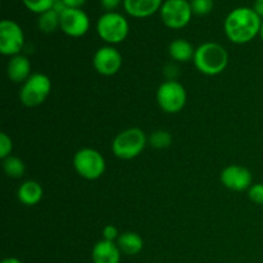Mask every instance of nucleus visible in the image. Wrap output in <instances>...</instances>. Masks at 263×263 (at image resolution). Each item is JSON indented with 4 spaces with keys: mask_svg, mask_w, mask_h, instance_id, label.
I'll use <instances>...</instances> for the list:
<instances>
[{
    "mask_svg": "<svg viewBox=\"0 0 263 263\" xmlns=\"http://www.w3.org/2000/svg\"><path fill=\"white\" fill-rule=\"evenodd\" d=\"M123 63L122 54L113 45H105L98 49L92 58L95 71L102 76H113L118 73Z\"/></svg>",
    "mask_w": 263,
    "mask_h": 263,
    "instance_id": "nucleus-10",
    "label": "nucleus"
},
{
    "mask_svg": "<svg viewBox=\"0 0 263 263\" xmlns=\"http://www.w3.org/2000/svg\"><path fill=\"white\" fill-rule=\"evenodd\" d=\"M253 9L259 17L263 18V0H256L253 5Z\"/></svg>",
    "mask_w": 263,
    "mask_h": 263,
    "instance_id": "nucleus-30",
    "label": "nucleus"
},
{
    "mask_svg": "<svg viewBox=\"0 0 263 263\" xmlns=\"http://www.w3.org/2000/svg\"><path fill=\"white\" fill-rule=\"evenodd\" d=\"M51 91V81L46 74L32 73L22 84L20 99L23 105L28 108L43 104Z\"/></svg>",
    "mask_w": 263,
    "mask_h": 263,
    "instance_id": "nucleus-7",
    "label": "nucleus"
},
{
    "mask_svg": "<svg viewBox=\"0 0 263 263\" xmlns=\"http://www.w3.org/2000/svg\"><path fill=\"white\" fill-rule=\"evenodd\" d=\"M31 62L23 54H18L10 58L7 64V76L15 84H23L31 76Z\"/></svg>",
    "mask_w": 263,
    "mask_h": 263,
    "instance_id": "nucleus-15",
    "label": "nucleus"
},
{
    "mask_svg": "<svg viewBox=\"0 0 263 263\" xmlns=\"http://www.w3.org/2000/svg\"><path fill=\"white\" fill-rule=\"evenodd\" d=\"M61 30L69 37H81L90 30V18L86 12L67 8L61 14Z\"/></svg>",
    "mask_w": 263,
    "mask_h": 263,
    "instance_id": "nucleus-11",
    "label": "nucleus"
},
{
    "mask_svg": "<svg viewBox=\"0 0 263 263\" xmlns=\"http://www.w3.org/2000/svg\"><path fill=\"white\" fill-rule=\"evenodd\" d=\"M98 36L108 45H117L126 40L130 25L125 15L118 12H105L97 22Z\"/></svg>",
    "mask_w": 263,
    "mask_h": 263,
    "instance_id": "nucleus-4",
    "label": "nucleus"
},
{
    "mask_svg": "<svg viewBox=\"0 0 263 263\" xmlns=\"http://www.w3.org/2000/svg\"><path fill=\"white\" fill-rule=\"evenodd\" d=\"M194 66L205 76H217L222 73L229 64V53L221 44L208 41L195 49Z\"/></svg>",
    "mask_w": 263,
    "mask_h": 263,
    "instance_id": "nucleus-2",
    "label": "nucleus"
},
{
    "mask_svg": "<svg viewBox=\"0 0 263 263\" xmlns=\"http://www.w3.org/2000/svg\"><path fill=\"white\" fill-rule=\"evenodd\" d=\"M148 144L154 149H167L172 144V135L166 130H157L149 135Z\"/></svg>",
    "mask_w": 263,
    "mask_h": 263,
    "instance_id": "nucleus-21",
    "label": "nucleus"
},
{
    "mask_svg": "<svg viewBox=\"0 0 263 263\" xmlns=\"http://www.w3.org/2000/svg\"><path fill=\"white\" fill-rule=\"evenodd\" d=\"M259 36H261V39L263 40V21H262V26H261V31H259Z\"/></svg>",
    "mask_w": 263,
    "mask_h": 263,
    "instance_id": "nucleus-32",
    "label": "nucleus"
},
{
    "mask_svg": "<svg viewBox=\"0 0 263 263\" xmlns=\"http://www.w3.org/2000/svg\"><path fill=\"white\" fill-rule=\"evenodd\" d=\"M163 73L164 76L167 77V80L174 81V80H176L177 76H179V67H177L175 63L167 64L163 69Z\"/></svg>",
    "mask_w": 263,
    "mask_h": 263,
    "instance_id": "nucleus-27",
    "label": "nucleus"
},
{
    "mask_svg": "<svg viewBox=\"0 0 263 263\" xmlns=\"http://www.w3.org/2000/svg\"><path fill=\"white\" fill-rule=\"evenodd\" d=\"M37 27L44 33L54 32L55 30L61 28V14L53 9L43 13L37 18Z\"/></svg>",
    "mask_w": 263,
    "mask_h": 263,
    "instance_id": "nucleus-19",
    "label": "nucleus"
},
{
    "mask_svg": "<svg viewBox=\"0 0 263 263\" xmlns=\"http://www.w3.org/2000/svg\"><path fill=\"white\" fill-rule=\"evenodd\" d=\"M3 168L5 175L12 179H21L26 172V166L20 157L9 156L8 158L3 159Z\"/></svg>",
    "mask_w": 263,
    "mask_h": 263,
    "instance_id": "nucleus-20",
    "label": "nucleus"
},
{
    "mask_svg": "<svg viewBox=\"0 0 263 263\" xmlns=\"http://www.w3.org/2000/svg\"><path fill=\"white\" fill-rule=\"evenodd\" d=\"M117 246L123 254L135 256L143 251L144 240L138 233L126 231V233L121 234L120 238L117 239Z\"/></svg>",
    "mask_w": 263,
    "mask_h": 263,
    "instance_id": "nucleus-18",
    "label": "nucleus"
},
{
    "mask_svg": "<svg viewBox=\"0 0 263 263\" xmlns=\"http://www.w3.org/2000/svg\"><path fill=\"white\" fill-rule=\"evenodd\" d=\"M262 18L253 8L239 7L231 10L223 22V31L229 40L236 45L251 43L259 35Z\"/></svg>",
    "mask_w": 263,
    "mask_h": 263,
    "instance_id": "nucleus-1",
    "label": "nucleus"
},
{
    "mask_svg": "<svg viewBox=\"0 0 263 263\" xmlns=\"http://www.w3.org/2000/svg\"><path fill=\"white\" fill-rule=\"evenodd\" d=\"M87 0H63L67 8H76V9H82Z\"/></svg>",
    "mask_w": 263,
    "mask_h": 263,
    "instance_id": "nucleus-29",
    "label": "nucleus"
},
{
    "mask_svg": "<svg viewBox=\"0 0 263 263\" xmlns=\"http://www.w3.org/2000/svg\"><path fill=\"white\" fill-rule=\"evenodd\" d=\"M25 46V33L22 27L12 20L0 22V53L5 57L21 54Z\"/></svg>",
    "mask_w": 263,
    "mask_h": 263,
    "instance_id": "nucleus-9",
    "label": "nucleus"
},
{
    "mask_svg": "<svg viewBox=\"0 0 263 263\" xmlns=\"http://www.w3.org/2000/svg\"><path fill=\"white\" fill-rule=\"evenodd\" d=\"M159 14L164 26L171 30L186 27L194 15L189 0H164Z\"/></svg>",
    "mask_w": 263,
    "mask_h": 263,
    "instance_id": "nucleus-8",
    "label": "nucleus"
},
{
    "mask_svg": "<svg viewBox=\"0 0 263 263\" xmlns=\"http://www.w3.org/2000/svg\"><path fill=\"white\" fill-rule=\"evenodd\" d=\"M148 145L145 133L139 127H130L121 131L112 141V152L117 158L130 161L136 158Z\"/></svg>",
    "mask_w": 263,
    "mask_h": 263,
    "instance_id": "nucleus-3",
    "label": "nucleus"
},
{
    "mask_svg": "<svg viewBox=\"0 0 263 263\" xmlns=\"http://www.w3.org/2000/svg\"><path fill=\"white\" fill-rule=\"evenodd\" d=\"M13 151V141L9 135L5 133L0 134V158L5 159L12 156Z\"/></svg>",
    "mask_w": 263,
    "mask_h": 263,
    "instance_id": "nucleus-24",
    "label": "nucleus"
},
{
    "mask_svg": "<svg viewBox=\"0 0 263 263\" xmlns=\"http://www.w3.org/2000/svg\"><path fill=\"white\" fill-rule=\"evenodd\" d=\"M105 159L100 152L92 148H82L73 157V167L85 180H98L105 172Z\"/></svg>",
    "mask_w": 263,
    "mask_h": 263,
    "instance_id": "nucleus-6",
    "label": "nucleus"
},
{
    "mask_svg": "<svg viewBox=\"0 0 263 263\" xmlns=\"http://www.w3.org/2000/svg\"><path fill=\"white\" fill-rule=\"evenodd\" d=\"M248 197L254 204L263 205V184H252V186L248 189Z\"/></svg>",
    "mask_w": 263,
    "mask_h": 263,
    "instance_id": "nucleus-25",
    "label": "nucleus"
},
{
    "mask_svg": "<svg viewBox=\"0 0 263 263\" xmlns=\"http://www.w3.org/2000/svg\"><path fill=\"white\" fill-rule=\"evenodd\" d=\"M55 0H22L23 5L27 8L30 12L36 13V14H43L53 8Z\"/></svg>",
    "mask_w": 263,
    "mask_h": 263,
    "instance_id": "nucleus-22",
    "label": "nucleus"
},
{
    "mask_svg": "<svg viewBox=\"0 0 263 263\" xmlns=\"http://www.w3.org/2000/svg\"><path fill=\"white\" fill-rule=\"evenodd\" d=\"M168 54L176 63H186L194 59L195 49L190 41L185 39H176L170 44Z\"/></svg>",
    "mask_w": 263,
    "mask_h": 263,
    "instance_id": "nucleus-17",
    "label": "nucleus"
},
{
    "mask_svg": "<svg viewBox=\"0 0 263 263\" xmlns=\"http://www.w3.org/2000/svg\"><path fill=\"white\" fill-rule=\"evenodd\" d=\"M122 3L123 0H100V5H102L107 12H115Z\"/></svg>",
    "mask_w": 263,
    "mask_h": 263,
    "instance_id": "nucleus-28",
    "label": "nucleus"
},
{
    "mask_svg": "<svg viewBox=\"0 0 263 263\" xmlns=\"http://www.w3.org/2000/svg\"><path fill=\"white\" fill-rule=\"evenodd\" d=\"M44 190L41 185L35 180H27L17 190V198L22 204L27 207L36 205L41 199H43Z\"/></svg>",
    "mask_w": 263,
    "mask_h": 263,
    "instance_id": "nucleus-16",
    "label": "nucleus"
},
{
    "mask_svg": "<svg viewBox=\"0 0 263 263\" xmlns=\"http://www.w3.org/2000/svg\"><path fill=\"white\" fill-rule=\"evenodd\" d=\"M121 234L118 233V229L115 225H107L103 229V239L108 241H117Z\"/></svg>",
    "mask_w": 263,
    "mask_h": 263,
    "instance_id": "nucleus-26",
    "label": "nucleus"
},
{
    "mask_svg": "<svg viewBox=\"0 0 263 263\" xmlns=\"http://www.w3.org/2000/svg\"><path fill=\"white\" fill-rule=\"evenodd\" d=\"M2 263H22V261L18 258H14V257H9V258L3 259Z\"/></svg>",
    "mask_w": 263,
    "mask_h": 263,
    "instance_id": "nucleus-31",
    "label": "nucleus"
},
{
    "mask_svg": "<svg viewBox=\"0 0 263 263\" xmlns=\"http://www.w3.org/2000/svg\"><path fill=\"white\" fill-rule=\"evenodd\" d=\"M186 90L184 85L180 84L177 80L174 81L167 80L162 82L157 90V102L159 108L168 115H176L181 112L186 105Z\"/></svg>",
    "mask_w": 263,
    "mask_h": 263,
    "instance_id": "nucleus-5",
    "label": "nucleus"
},
{
    "mask_svg": "<svg viewBox=\"0 0 263 263\" xmlns=\"http://www.w3.org/2000/svg\"><path fill=\"white\" fill-rule=\"evenodd\" d=\"M193 14L198 17L208 15L215 8V0H190Z\"/></svg>",
    "mask_w": 263,
    "mask_h": 263,
    "instance_id": "nucleus-23",
    "label": "nucleus"
},
{
    "mask_svg": "<svg viewBox=\"0 0 263 263\" xmlns=\"http://www.w3.org/2000/svg\"><path fill=\"white\" fill-rule=\"evenodd\" d=\"M121 253L116 241L102 239L94 246L91 252L92 263H120Z\"/></svg>",
    "mask_w": 263,
    "mask_h": 263,
    "instance_id": "nucleus-14",
    "label": "nucleus"
},
{
    "mask_svg": "<svg viewBox=\"0 0 263 263\" xmlns=\"http://www.w3.org/2000/svg\"><path fill=\"white\" fill-rule=\"evenodd\" d=\"M163 0H123V8L134 18H148L161 10Z\"/></svg>",
    "mask_w": 263,
    "mask_h": 263,
    "instance_id": "nucleus-13",
    "label": "nucleus"
},
{
    "mask_svg": "<svg viewBox=\"0 0 263 263\" xmlns=\"http://www.w3.org/2000/svg\"><path fill=\"white\" fill-rule=\"evenodd\" d=\"M251 171L247 167L239 164H231L221 172V182L225 187L233 192H246L252 186Z\"/></svg>",
    "mask_w": 263,
    "mask_h": 263,
    "instance_id": "nucleus-12",
    "label": "nucleus"
}]
</instances>
